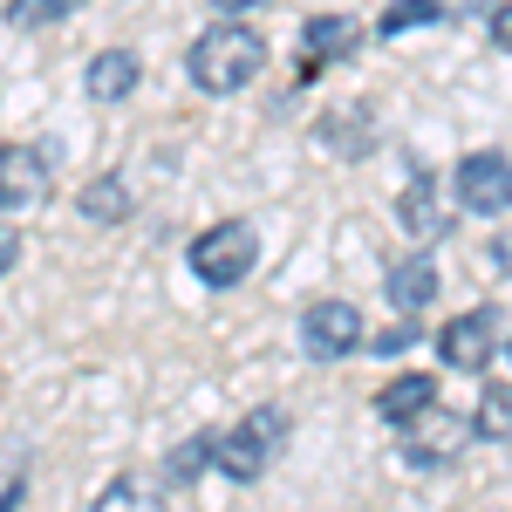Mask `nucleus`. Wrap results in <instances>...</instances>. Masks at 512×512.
Here are the masks:
<instances>
[{
  "label": "nucleus",
  "instance_id": "f257e3e1",
  "mask_svg": "<svg viewBox=\"0 0 512 512\" xmlns=\"http://www.w3.org/2000/svg\"><path fill=\"white\" fill-rule=\"evenodd\" d=\"M185 69H192V82L205 96H239L246 82L267 69V41H260V28H246L239 14H226V21H212L192 41V62Z\"/></svg>",
  "mask_w": 512,
  "mask_h": 512
},
{
  "label": "nucleus",
  "instance_id": "f03ea898",
  "mask_svg": "<svg viewBox=\"0 0 512 512\" xmlns=\"http://www.w3.org/2000/svg\"><path fill=\"white\" fill-rule=\"evenodd\" d=\"M280 444H287V410L260 403V410H246L226 437H212V465L226 478H239V485H253V478L280 458Z\"/></svg>",
  "mask_w": 512,
  "mask_h": 512
},
{
  "label": "nucleus",
  "instance_id": "7ed1b4c3",
  "mask_svg": "<svg viewBox=\"0 0 512 512\" xmlns=\"http://www.w3.org/2000/svg\"><path fill=\"white\" fill-rule=\"evenodd\" d=\"M253 260H260V233L246 219H219V226H205L192 239V274L205 287H239L253 274Z\"/></svg>",
  "mask_w": 512,
  "mask_h": 512
},
{
  "label": "nucleus",
  "instance_id": "20e7f679",
  "mask_svg": "<svg viewBox=\"0 0 512 512\" xmlns=\"http://www.w3.org/2000/svg\"><path fill=\"white\" fill-rule=\"evenodd\" d=\"M451 198H458V212L506 219L512 212V158L506 151H465L458 171H451Z\"/></svg>",
  "mask_w": 512,
  "mask_h": 512
},
{
  "label": "nucleus",
  "instance_id": "39448f33",
  "mask_svg": "<svg viewBox=\"0 0 512 512\" xmlns=\"http://www.w3.org/2000/svg\"><path fill=\"white\" fill-rule=\"evenodd\" d=\"M506 349V315L499 308H465L437 328V362L444 369H492V355Z\"/></svg>",
  "mask_w": 512,
  "mask_h": 512
},
{
  "label": "nucleus",
  "instance_id": "423d86ee",
  "mask_svg": "<svg viewBox=\"0 0 512 512\" xmlns=\"http://www.w3.org/2000/svg\"><path fill=\"white\" fill-rule=\"evenodd\" d=\"M396 431H403V458H410L417 472H431V465H451V458H458V444L472 437V424H465L458 410H444V403H424V410L403 417Z\"/></svg>",
  "mask_w": 512,
  "mask_h": 512
},
{
  "label": "nucleus",
  "instance_id": "0eeeda50",
  "mask_svg": "<svg viewBox=\"0 0 512 512\" xmlns=\"http://www.w3.org/2000/svg\"><path fill=\"white\" fill-rule=\"evenodd\" d=\"M451 212H458V198L437 185L431 171H417L403 192H396V226L417 239V246H431V239H444L451 233Z\"/></svg>",
  "mask_w": 512,
  "mask_h": 512
},
{
  "label": "nucleus",
  "instance_id": "6e6552de",
  "mask_svg": "<svg viewBox=\"0 0 512 512\" xmlns=\"http://www.w3.org/2000/svg\"><path fill=\"white\" fill-rule=\"evenodd\" d=\"M301 349L315 355V362H335V355L362 349V315H355V301H315V308L301 315Z\"/></svg>",
  "mask_w": 512,
  "mask_h": 512
},
{
  "label": "nucleus",
  "instance_id": "1a4fd4ad",
  "mask_svg": "<svg viewBox=\"0 0 512 512\" xmlns=\"http://www.w3.org/2000/svg\"><path fill=\"white\" fill-rule=\"evenodd\" d=\"M48 192V158L35 144H0V212H21Z\"/></svg>",
  "mask_w": 512,
  "mask_h": 512
},
{
  "label": "nucleus",
  "instance_id": "9d476101",
  "mask_svg": "<svg viewBox=\"0 0 512 512\" xmlns=\"http://www.w3.org/2000/svg\"><path fill=\"white\" fill-rule=\"evenodd\" d=\"M437 287H444V280H437L431 253H410V260H396L390 274H383V294H390L396 315H424V308L437 301Z\"/></svg>",
  "mask_w": 512,
  "mask_h": 512
},
{
  "label": "nucleus",
  "instance_id": "9b49d317",
  "mask_svg": "<svg viewBox=\"0 0 512 512\" xmlns=\"http://www.w3.org/2000/svg\"><path fill=\"white\" fill-rule=\"evenodd\" d=\"M355 41H362V21L355 14H315L301 28V55H308V69H321V62H342Z\"/></svg>",
  "mask_w": 512,
  "mask_h": 512
},
{
  "label": "nucleus",
  "instance_id": "f8f14e48",
  "mask_svg": "<svg viewBox=\"0 0 512 512\" xmlns=\"http://www.w3.org/2000/svg\"><path fill=\"white\" fill-rule=\"evenodd\" d=\"M137 82H144V62H137L130 48H103V55L89 62V96H96V103H123Z\"/></svg>",
  "mask_w": 512,
  "mask_h": 512
},
{
  "label": "nucleus",
  "instance_id": "ddd939ff",
  "mask_svg": "<svg viewBox=\"0 0 512 512\" xmlns=\"http://www.w3.org/2000/svg\"><path fill=\"white\" fill-rule=\"evenodd\" d=\"M424 403H437V376H396V383H383V396H376V417H383V424H403V417H417Z\"/></svg>",
  "mask_w": 512,
  "mask_h": 512
},
{
  "label": "nucleus",
  "instance_id": "4468645a",
  "mask_svg": "<svg viewBox=\"0 0 512 512\" xmlns=\"http://www.w3.org/2000/svg\"><path fill=\"white\" fill-rule=\"evenodd\" d=\"M472 431H485V437H512V376L485 383V396H478V417H472Z\"/></svg>",
  "mask_w": 512,
  "mask_h": 512
},
{
  "label": "nucleus",
  "instance_id": "2eb2a0df",
  "mask_svg": "<svg viewBox=\"0 0 512 512\" xmlns=\"http://www.w3.org/2000/svg\"><path fill=\"white\" fill-rule=\"evenodd\" d=\"M82 219H130V185L123 178H89L82 185Z\"/></svg>",
  "mask_w": 512,
  "mask_h": 512
},
{
  "label": "nucleus",
  "instance_id": "dca6fc26",
  "mask_svg": "<svg viewBox=\"0 0 512 512\" xmlns=\"http://www.w3.org/2000/svg\"><path fill=\"white\" fill-rule=\"evenodd\" d=\"M431 21H444V0H396L383 14V41L403 35V28H431Z\"/></svg>",
  "mask_w": 512,
  "mask_h": 512
},
{
  "label": "nucleus",
  "instance_id": "f3484780",
  "mask_svg": "<svg viewBox=\"0 0 512 512\" xmlns=\"http://www.w3.org/2000/svg\"><path fill=\"white\" fill-rule=\"evenodd\" d=\"M69 14H76V0H14L7 7L14 28H48V21H69Z\"/></svg>",
  "mask_w": 512,
  "mask_h": 512
},
{
  "label": "nucleus",
  "instance_id": "a211bd4d",
  "mask_svg": "<svg viewBox=\"0 0 512 512\" xmlns=\"http://www.w3.org/2000/svg\"><path fill=\"white\" fill-rule=\"evenodd\" d=\"M417 342H424V335H417V321H410V315L396 321V328H383V335H362V349H369V355H403V349H417Z\"/></svg>",
  "mask_w": 512,
  "mask_h": 512
},
{
  "label": "nucleus",
  "instance_id": "6ab92c4d",
  "mask_svg": "<svg viewBox=\"0 0 512 512\" xmlns=\"http://www.w3.org/2000/svg\"><path fill=\"white\" fill-rule=\"evenodd\" d=\"M151 499H158V492H151L144 478H117V485H103L96 506H151Z\"/></svg>",
  "mask_w": 512,
  "mask_h": 512
},
{
  "label": "nucleus",
  "instance_id": "aec40b11",
  "mask_svg": "<svg viewBox=\"0 0 512 512\" xmlns=\"http://www.w3.org/2000/svg\"><path fill=\"white\" fill-rule=\"evenodd\" d=\"M14 260H21V233H14V219L0 212V274H7Z\"/></svg>",
  "mask_w": 512,
  "mask_h": 512
},
{
  "label": "nucleus",
  "instance_id": "412c9836",
  "mask_svg": "<svg viewBox=\"0 0 512 512\" xmlns=\"http://www.w3.org/2000/svg\"><path fill=\"white\" fill-rule=\"evenodd\" d=\"M492 48H506V55H512V0L492 7Z\"/></svg>",
  "mask_w": 512,
  "mask_h": 512
},
{
  "label": "nucleus",
  "instance_id": "4be33fe9",
  "mask_svg": "<svg viewBox=\"0 0 512 512\" xmlns=\"http://www.w3.org/2000/svg\"><path fill=\"white\" fill-rule=\"evenodd\" d=\"M492 267H499V274H512V233L492 239Z\"/></svg>",
  "mask_w": 512,
  "mask_h": 512
},
{
  "label": "nucleus",
  "instance_id": "5701e85b",
  "mask_svg": "<svg viewBox=\"0 0 512 512\" xmlns=\"http://www.w3.org/2000/svg\"><path fill=\"white\" fill-rule=\"evenodd\" d=\"M253 7H267V0H219V14H253Z\"/></svg>",
  "mask_w": 512,
  "mask_h": 512
},
{
  "label": "nucleus",
  "instance_id": "b1692460",
  "mask_svg": "<svg viewBox=\"0 0 512 512\" xmlns=\"http://www.w3.org/2000/svg\"><path fill=\"white\" fill-rule=\"evenodd\" d=\"M499 355H512V335H506V349H499Z\"/></svg>",
  "mask_w": 512,
  "mask_h": 512
}]
</instances>
